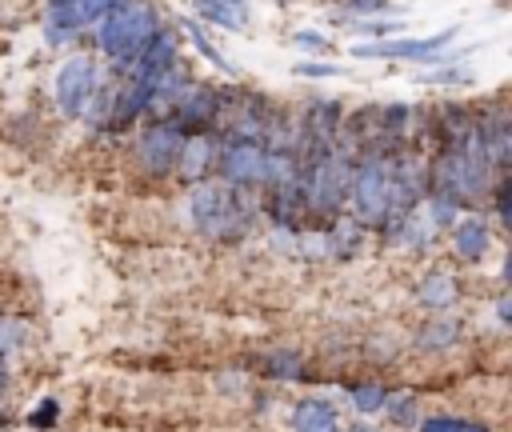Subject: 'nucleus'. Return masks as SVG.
<instances>
[{
	"instance_id": "a878e982",
	"label": "nucleus",
	"mask_w": 512,
	"mask_h": 432,
	"mask_svg": "<svg viewBox=\"0 0 512 432\" xmlns=\"http://www.w3.org/2000/svg\"><path fill=\"white\" fill-rule=\"evenodd\" d=\"M292 72H296V76H340L344 68H340V64H328V60H304V64H296Z\"/></svg>"
},
{
	"instance_id": "9b49d317",
	"label": "nucleus",
	"mask_w": 512,
	"mask_h": 432,
	"mask_svg": "<svg viewBox=\"0 0 512 432\" xmlns=\"http://www.w3.org/2000/svg\"><path fill=\"white\" fill-rule=\"evenodd\" d=\"M456 296H460V284H456V276L452 272H444V268H432V272H424L420 280H416V304H424V308H452L456 304Z\"/></svg>"
},
{
	"instance_id": "2eb2a0df",
	"label": "nucleus",
	"mask_w": 512,
	"mask_h": 432,
	"mask_svg": "<svg viewBox=\"0 0 512 432\" xmlns=\"http://www.w3.org/2000/svg\"><path fill=\"white\" fill-rule=\"evenodd\" d=\"M460 340V320H432V324H424V332H420V344L424 348H448V344H456Z\"/></svg>"
},
{
	"instance_id": "bb28decb",
	"label": "nucleus",
	"mask_w": 512,
	"mask_h": 432,
	"mask_svg": "<svg viewBox=\"0 0 512 432\" xmlns=\"http://www.w3.org/2000/svg\"><path fill=\"white\" fill-rule=\"evenodd\" d=\"M76 4H80V8H88V12H92V20H100L116 0H76Z\"/></svg>"
},
{
	"instance_id": "f3484780",
	"label": "nucleus",
	"mask_w": 512,
	"mask_h": 432,
	"mask_svg": "<svg viewBox=\"0 0 512 432\" xmlns=\"http://www.w3.org/2000/svg\"><path fill=\"white\" fill-rule=\"evenodd\" d=\"M184 32H188V40H192V48H196L200 56H208V60H212V64H216L220 72H232V60H228L224 52H216V48L208 44V36H204V28H200V24H192V20H184Z\"/></svg>"
},
{
	"instance_id": "b1692460",
	"label": "nucleus",
	"mask_w": 512,
	"mask_h": 432,
	"mask_svg": "<svg viewBox=\"0 0 512 432\" xmlns=\"http://www.w3.org/2000/svg\"><path fill=\"white\" fill-rule=\"evenodd\" d=\"M344 8L352 16H384L392 12V0H344Z\"/></svg>"
},
{
	"instance_id": "7ed1b4c3",
	"label": "nucleus",
	"mask_w": 512,
	"mask_h": 432,
	"mask_svg": "<svg viewBox=\"0 0 512 432\" xmlns=\"http://www.w3.org/2000/svg\"><path fill=\"white\" fill-rule=\"evenodd\" d=\"M352 156L336 144L320 156L300 160V192L312 220H332L348 204V180H352Z\"/></svg>"
},
{
	"instance_id": "a211bd4d",
	"label": "nucleus",
	"mask_w": 512,
	"mask_h": 432,
	"mask_svg": "<svg viewBox=\"0 0 512 432\" xmlns=\"http://www.w3.org/2000/svg\"><path fill=\"white\" fill-rule=\"evenodd\" d=\"M420 432H488L480 420H460V416H432L420 424Z\"/></svg>"
},
{
	"instance_id": "412c9836",
	"label": "nucleus",
	"mask_w": 512,
	"mask_h": 432,
	"mask_svg": "<svg viewBox=\"0 0 512 432\" xmlns=\"http://www.w3.org/2000/svg\"><path fill=\"white\" fill-rule=\"evenodd\" d=\"M292 44L304 48V52H316V56H324V52L332 48V40H328L324 32H316V28H300V32H292Z\"/></svg>"
},
{
	"instance_id": "6e6552de",
	"label": "nucleus",
	"mask_w": 512,
	"mask_h": 432,
	"mask_svg": "<svg viewBox=\"0 0 512 432\" xmlns=\"http://www.w3.org/2000/svg\"><path fill=\"white\" fill-rule=\"evenodd\" d=\"M456 36H460L456 24L444 28V32H432V36H396V40L380 36L376 44H356L352 56H360V60H432V56H440Z\"/></svg>"
},
{
	"instance_id": "393cba45",
	"label": "nucleus",
	"mask_w": 512,
	"mask_h": 432,
	"mask_svg": "<svg viewBox=\"0 0 512 432\" xmlns=\"http://www.w3.org/2000/svg\"><path fill=\"white\" fill-rule=\"evenodd\" d=\"M400 28H404V20H364V24H352V32H364V36H392Z\"/></svg>"
},
{
	"instance_id": "f257e3e1",
	"label": "nucleus",
	"mask_w": 512,
	"mask_h": 432,
	"mask_svg": "<svg viewBox=\"0 0 512 432\" xmlns=\"http://www.w3.org/2000/svg\"><path fill=\"white\" fill-rule=\"evenodd\" d=\"M184 216L208 240H240L256 220V200L248 196V188L224 184L220 176L196 180L184 196Z\"/></svg>"
},
{
	"instance_id": "0eeeda50",
	"label": "nucleus",
	"mask_w": 512,
	"mask_h": 432,
	"mask_svg": "<svg viewBox=\"0 0 512 432\" xmlns=\"http://www.w3.org/2000/svg\"><path fill=\"white\" fill-rule=\"evenodd\" d=\"M184 132L168 120H152L140 136H136V168L144 176H172L176 172V156H180Z\"/></svg>"
},
{
	"instance_id": "4be33fe9",
	"label": "nucleus",
	"mask_w": 512,
	"mask_h": 432,
	"mask_svg": "<svg viewBox=\"0 0 512 432\" xmlns=\"http://www.w3.org/2000/svg\"><path fill=\"white\" fill-rule=\"evenodd\" d=\"M416 80H424V84H468L472 76H468V68H440V72H420Z\"/></svg>"
},
{
	"instance_id": "dca6fc26",
	"label": "nucleus",
	"mask_w": 512,
	"mask_h": 432,
	"mask_svg": "<svg viewBox=\"0 0 512 432\" xmlns=\"http://www.w3.org/2000/svg\"><path fill=\"white\" fill-rule=\"evenodd\" d=\"M348 396H352V408L368 416V412H380V408H384L388 388H380V384H352Z\"/></svg>"
},
{
	"instance_id": "423d86ee",
	"label": "nucleus",
	"mask_w": 512,
	"mask_h": 432,
	"mask_svg": "<svg viewBox=\"0 0 512 432\" xmlns=\"http://www.w3.org/2000/svg\"><path fill=\"white\" fill-rule=\"evenodd\" d=\"M100 76H96V60L92 56H68L60 68H56V80H52V100H56V112L64 120H80L88 96L96 92Z\"/></svg>"
},
{
	"instance_id": "5701e85b",
	"label": "nucleus",
	"mask_w": 512,
	"mask_h": 432,
	"mask_svg": "<svg viewBox=\"0 0 512 432\" xmlns=\"http://www.w3.org/2000/svg\"><path fill=\"white\" fill-rule=\"evenodd\" d=\"M24 336H28V328H24L20 320H0V356H4V352H12Z\"/></svg>"
},
{
	"instance_id": "cd10ccee",
	"label": "nucleus",
	"mask_w": 512,
	"mask_h": 432,
	"mask_svg": "<svg viewBox=\"0 0 512 432\" xmlns=\"http://www.w3.org/2000/svg\"><path fill=\"white\" fill-rule=\"evenodd\" d=\"M352 432H368V428H364V424H356V428H352Z\"/></svg>"
},
{
	"instance_id": "6ab92c4d",
	"label": "nucleus",
	"mask_w": 512,
	"mask_h": 432,
	"mask_svg": "<svg viewBox=\"0 0 512 432\" xmlns=\"http://www.w3.org/2000/svg\"><path fill=\"white\" fill-rule=\"evenodd\" d=\"M60 420V400L56 396H44V400H36L32 408H28V428H52Z\"/></svg>"
},
{
	"instance_id": "20e7f679",
	"label": "nucleus",
	"mask_w": 512,
	"mask_h": 432,
	"mask_svg": "<svg viewBox=\"0 0 512 432\" xmlns=\"http://www.w3.org/2000/svg\"><path fill=\"white\" fill-rule=\"evenodd\" d=\"M212 172L224 180V184H236V188H264V176H268V152L260 140H248V136H220L216 144V164Z\"/></svg>"
},
{
	"instance_id": "1a4fd4ad",
	"label": "nucleus",
	"mask_w": 512,
	"mask_h": 432,
	"mask_svg": "<svg viewBox=\"0 0 512 432\" xmlns=\"http://www.w3.org/2000/svg\"><path fill=\"white\" fill-rule=\"evenodd\" d=\"M216 144L220 136L216 132H188L184 144H180V156H176V172L196 184V180H208L212 164H216Z\"/></svg>"
},
{
	"instance_id": "f8f14e48",
	"label": "nucleus",
	"mask_w": 512,
	"mask_h": 432,
	"mask_svg": "<svg viewBox=\"0 0 512 432\" xmlns=\"http://www.w3.org/2000/svg\"><path fill=\"white\" fill-rule=\"evenodd\" d=\"M192 12L224 32H240L248 24V0H192Z\"/></svg>"
},
{
	"instance_id": "39448f33",
	"label": "nucleus",
	"mask_w": 512,
	"mask_h": 432,
	"mask_svg": "<svg viewBox=\"0 0 512 432\" xmlns=\"http://www.w3.org/2000/svg\"><path fill=\"white\" fill-rule=\"evenodd\" d=\"M220 100H224V88L188 80V84L168 100V108L160 112V120L176 124L184 136H188V132H216V124H220Z\"/></svg>"
},
{
	"instance_id": "4468645a",
	"label": "nucleus",
	"mask_w": 512,
	"mask_h": 432,
	"mask_svg": "<svg viewBox=\"0 0 512 432\" xmlns=\"http://www.w3.org/2000/svg\"><path fill=\"white\" fill-rule=\"evenodd\" d=\"M256 368L264 376H276V380H300L304 376V364L296 352H268V356H256Z\"/></svg>"
},
{
	"instance_id": "ddd939ff",
	"label": "nucleus",
	"mask_w": 512,
	"mask_h": 432,
	"mask_svg": "<svg viewBox=\"0 0 512 432\" xmlns=\"http://www.w3.org/2000/svg\"><path fill=\"white\" fill-rule=\"evenodd\" d=\"M292 432H340L332 404L320 400V396L300 400V404L292 408Z\"/></svg>"
},
{
	"instance_id": "f03ea898",
	"label": "nucleus",
	"mask_w": 512,
	"mask_h": 432,
	"mask_svg": "<svg viewBox=\"0 0 512 432\" xmlns=\"http://www.w3.org/2000/svg\"><path fill=\"white\" fill-rule=\"evenodd\" d=\"M160 12L148 0H116L100 20H96V48L104 60H112L116 72H128L132 60L144 52V44L156 36Z\"/></svg>"
},
{
	"instance_id": "9d476101",
	"label": "nucleus",
	"mask_w": 512,
	"mask_h": 432,
	"mask_svg": "<svg viewBox=\"0 0 512 432\" xmlns=\"http://www.w3.org/2000/svg\"><path fill=\"white\" fill-rule=\"evenodd\" d=\"M448 228H452V248H456L460 260H468V264L484 260V252H488V224L480 216H464V220L456 216Z\"/></svg>"
},
{
	"instance_id": "aec40b11",
	"label": "nucleus",
	"mask_w": 512,
	"mask_h": 432,
	"mask_svg": "<svg viewBox=\"0 0 512 432\" xmlns=\"http://www.w3.org/2000/svg\"><path fill=\"white\" fill-rule=\"evenodd\" d=\"M384 408H388V416H392L396 424H412V420H416V396H412V392H404V396H392V392H388Z\"/></svg>"
}]
</instances>
